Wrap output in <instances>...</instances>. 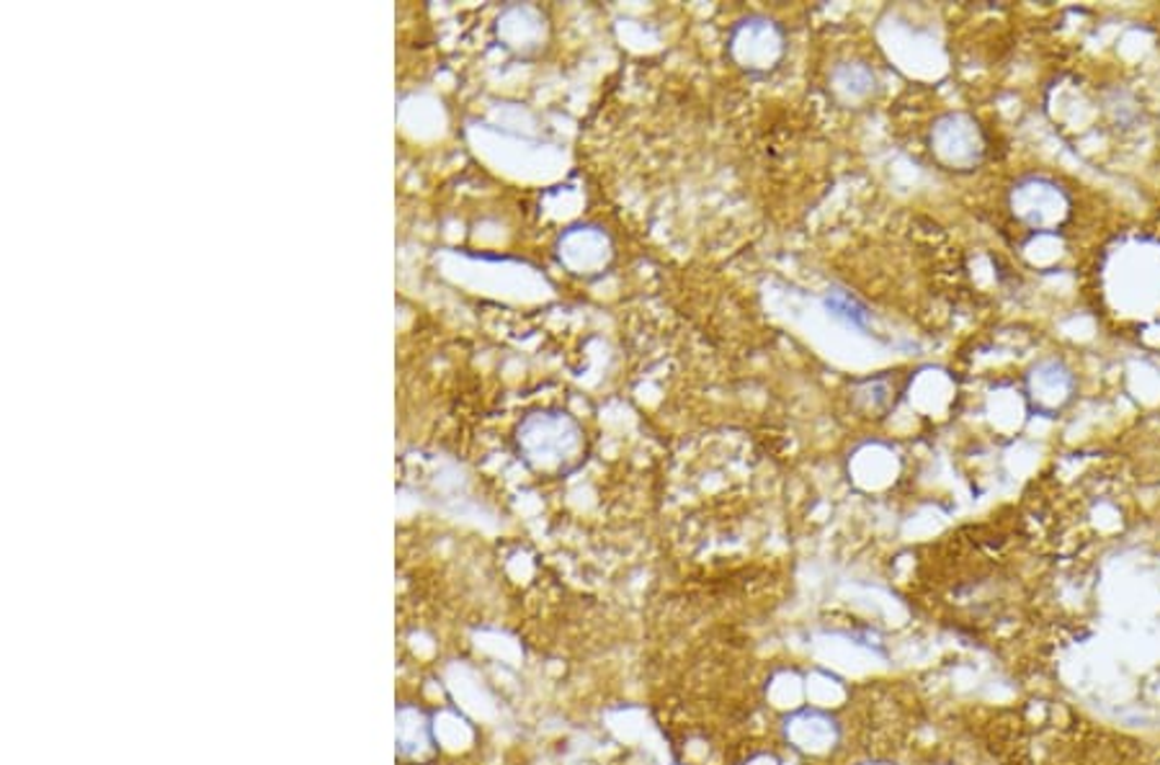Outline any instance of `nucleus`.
<instances>
[{
  "instance_id": "obj_5",
  "label": "nucleus",
  "mask_w": 1160,
  "mask_h": 765,
  "mask_svg": "<svg viewBox=\"0 0 1160 765\" xmlns=\"http://www.w3.org/2000/svg\"><path fill=\"white\" fill-rule=\"evenodd\" d=\"M854 403L866 418H883L890 407H896V384L890 379H866L854 392Z\"/></svg>"
},
{
  "instance_id": "obj_7",
  "label": "nucleus",
  "mask_w": 1160,
  "mask_h": 765,
  "mask_svg": "<svg viewBox=\"0 0 1160 765\" xmlns=\"http://www.w3.org/2000/svg\"><path fill=\"white\" fill-rule=\"evenodd\" d=\"M836 88L851 94V98L869 96L872 90H875V75H872L864 65H859V62H854V65L849 62V65H843L836 73Z\"/></svg>"
},
{
  "instance_id": "obj_2",
  "label": "nucleus",
  "mask_w": 1160,
  "mask_h": 765,
  "mask_svg": "<svg viewBox=\"0 0 1160 765\" xmlns=\"http://www.w3.org/2000/svg\"><path fill=\"white\" fill-rule=\"evenodd\" d=\"M928 147L931 156L949 171H973L983 163L985 137L973 116L945 114L934 122Z\"/></svg>"
},
{
  "instance_id": "obj_3",
  "label": "nucleus",
  "mask_w": 1160,
  "mask_h": 765,
  "mask_svg": "<svg viewBox=\"0 0 1160 765\" xmlns=\"http://www.w3.org/2000/svg\"><path fill=\"white\" fill-rule=\"evenodd\" d=\"M1011 209L1016 220H1022L1026 227L1050 233L1058 230L1071 214V199L1062 188L1042 175H1029L1011 188Z\"/></svg>"
},
{
  "instance_id": "obj_1",
  "label": "nucleus",
  "mask_w": 1160,
  "mask_h": 765,
  "mask_svg": "<svg viewBox=\"0 0 1160 765\" xmlns=\"http://www.w3.org/2000/svg\"><path fill=\"white\" fill-rule=\"evenodd\" d=\"M787 52L785 29L766 16H748L730 29L728 54L748 75H766L779 67Z\"/></svg>"
},
{
  "instance_id": "obj_4",
  "label": "nucleus",
  "mask_w": 1160,
  "mask_h": 765,
  "mask_svg": "<svg viewBox=\"0 0 1160 765\" xmlns=\"http://www.w3.org/2000/svg\"><path fill=\"white\" fill-rule=\"evenodd\" d=\"M1026 390H1029L1032 405L1039 412H1054L1073 397L1075 377L1062 361L1047 359L1029 371Z\"/></svg>"
},
{
  "instance_id": "obj_6",
  "label": "nucleus",
  "mask_w": 1160,
  "mask_h": 765,
  "mask_svg": "<svg viewBox=\"0 0 1160 765\" xmlns=\"http://www.w3.org/2000/svg\"><path fill=\"white\" fill-rule=\"evenodd\" d=\"M826 305H828V310L836 314V318H843L846 322H849V325H854V328L869 325V320H872L869 307H866L862 299H856L851 292L838 289V286H834V289L828 292Z\"/></svg>"
}]
</instances>
